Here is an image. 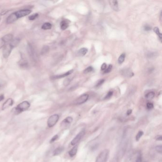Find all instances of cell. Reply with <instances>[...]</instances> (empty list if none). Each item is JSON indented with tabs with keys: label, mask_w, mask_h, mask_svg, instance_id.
<instances>
[{
	"label": "cell",
	"mask_w": 162,
	"mask_h": 162,
	"mask_svg": "<svg viewBox=\"0 0 162 162\" xmlns=\"http://www.w3.org/2000/svg\"><path fill=\"white\" fill-rule=\"evenodd\" d=\"M155 96V92L151 91L148 92L147 94L145 95V98L147 99H153Z\"/></svg>",
	"instance_id": "d4e9b609"
},
{
	"label": "cell",
	"mask_w": 162,
	"mask_h": 162,
	"mask_svg": "<svg viewBox=\"0 0 162 162\" xmlns=\"http://www.w3.org/2000/svg\"><path fill=\"white\" fill-rule=\"evenodd\" d=\"M125 57H126V54L125 53H122L121 55L119 56V58L118 59V62L119 64L123 63L125 59Z\"/></svg>",
	"instance_id": "484cf974"
},
{
	"label": "cell",
	"mask_w": 162,
	"mask_h": 162,
	"mask_svg": "<svg viewBox=\"0 0 162 162\" xmlns=\"http://www.w3.org/2000/svg\"><path fill=\"white\" fill-rule=\"evenodd\" d=\"M14 103L13 101V99H8L6 100V101L3 104V106H2V110H5V109H7L8 107H10V106H12Z\"/></svg>",
	"instance_id": "8fae6325"
},
{
	"label": "cell",
	"mask_w": 162,
	"mask_h": 162,
	"mask_svg": "<svg viewBox=\"0 0 162 162\" xmlns=\"http://www.w3.org/2000/svg\"><path fill=\"white\" fill-rule=\"evenodd\" d=\"M27 51L31 59H32L33 61H35L36 58H37L36 53L33 46L31 45L30 44H28L27 45Z\"/></svg>",
	"instance_id": "52a82bcc"
},
{
	"label": "cell",
	"mask_w": 162,
	"mask_h": 162,
	"mask_svg": "<svg viewBox=\"0 0 162 162\" xmlns=\"http://www.w3.org/2000/svg\"><path fill=\"white\" fill-rule=\"evenodd\" d=\"M13 47L10 45V43L6 44L3 47V55L4 58H7L10 55Z\"/></svg>",
	"instance_id": "277c9868"
},
{
	"label": "cell",
	"mask_w": 162,
	"mask_h": 162,
	"mask_svg": "<svg viewBox=\"0 0 162 162\" xmlns=\"http://www.w3.org/2000/svg\"><path fill=\"white\" fill-rule=\"evenodd\" d=\"M88 48H81L78 51V55L79 56H83L86 54V53L88 52Z\"/></svg>",
	"instance_id": "ffe728a7"
},
{
	"label": "cell",
	"mask_w": 162,
	"mask_h": 162,
	"mask_svg": "<svg viewBox=\"0 0 162 162\" xmlns=\"http://www.w3.org/2000/svg\"><path fill=\"white\" fill-rule=\"evenodd\" d=\"M144 134V132L142 131H139L137 134V136L136 137V140L137 141H139L141 137H142V136Z\"/></svg>",
	"instance_id": "4316f807"
},
{
	"label": "cell",
	"mask_w": 162,
	"mask_h": 162,
	"mask_svg": "<svg viewBox=\"0 0 162 162\" xmlns=\"http://www.w3.org/2000/svg\"><path fill=\"white\" fill-rule=\"evenodd\" d=\"M154 31L155 32V33H156L157 34L159 39L160 41L162 42V34L161 33H160V32L159 29H158V27H155L154 29Z\"/></svg>",
	"instance_id": "cb8c5ba5"
},
{
	"label": "cell",
	"mask_w": 162,
	"mask_h": 162,
	"mask_svg": "<svg viewBox=\"0 0 162 162\" xmlns=\"http://www.w3.org/2000/svg\"><path fill=\"white\" fill-rule=\"evenodd\" d=\"M61 29L62 30H65L68 28L69 23L66 20H62L60 23Z\"/></svg>",
	"instance_id": "e0dca14e"
},
{
	"label": "cell",
	"mask_w": 162,
	"mask_h": 162,
	"mask_svg": "<svg viewBox=\"0 0 162 162\" xmlns=\"http://www.w3.org/2000/svg\"><path fill=\"white\" fill-rule=\"evenodd\" d=\"M121 73L123 76L127 77H132L134 75V74L129 68L124 69L122 70Z\"/></svg>",
	"instance_id": "7c38bea8"
},
{
	"label": "cell",
	"mask_w": 162,
	"mask_h": 162,
	"mask_svg": "<svg viewBox=\"0 0 162 162\" xmlns=\"http://www.w3.org/2000/svg\"><path fill=\"white\" fill-rule=\"evenodd\" d=\"M110 162H119L118 158V157H117V156L114 157V158L112 159Z\"/></svg>",
	"instance_id": "f35d334b"
},
{
	"label": "cell",
	"mask_w": 162,
	"mask_h": 162,
	"mask_svg": "<svg viewBox=\"0 0 162 162\" xmlns=\"http://www.w3.org/2000/svg\"><path fill=\"white\" fill-rule=\"evenodd\" d=\"M155 139L157 140V141H162V136H158L157 137H156V139Z\"/></svg>",
	"instance_id": "b9f144b4"
},
{
	"label": "cell",
	"mask_w": 162,
	"mask_h": 162,
	"mask_svg": "<svg viewBox=\"0 0 162 162\" xmlns=\"http://www.w3.org/2000/svg\"><path fill=\"white\" fill-rule=\"evenodd\" d=\"M20 66L22 68H25L28 67V63L25 59H22L20 61Z\"/></svg>",
	"instance_id": "44dd1931"
},
{
	"label": "cell",
	"mask_w": 162,
	"mask_h": 162,
	"mask_svg": "<svg viewBox=\"0 0 162 162\" xmlns=\"http://www.w3.org/2000/svg\"><path fill=\"white\" fill-rule=\"evenodd\" d=\"M93 71V67H92L91 66H89V67H88L87 68H86L84 71V73L86 74L89 73L90 72Z\"/></svg>",
	"instance_id": "f546056e"
},
{
	"label": "cell",
	"mask_w": 162,
	"mask_h": 162,
	"mask_svg": "<svg viewBox=\"0 0 162 162\" xmlns=\"http://www.w3.org/2000/svg\"><path fill=\"white\" fill-rule=\"evenodd\" d=\"M105 82V79H100L99 81V82L96 83V88H99V87L101 86L104 83V82Z\"/></svg>",
	"instance_id": "d6a6232c"
},
{
	"label": "cell",
	"mask_w": 162,
	"mask_h": 162,
	"mask_svg": "<svg viewBox=\"0 0 162 162\" xmlns=\"http://www.w3.org/2000/svg\"><path fill=\"white\" fill-rule=\"evenodd\" d=\"M60 116L58 114H54L48 118V121H47V125L49 127H54L56 123L58 122L59 120Z\"/></svg>",
	"instance_id": "3957f363"
},
{
	"label": "cell",
	"mask_w": 162,
	"mask_h": 162,
	"mask_svg": "<svg viewBox=\"0 0 162 162\" xmlns=\"http://www.w3.org/2000/svg\"><path fill=\"white\" fill-rule=\"evenodd\" d=\"M109 154V150H104L98 156L95 162H106L108 159Z\"/></svg>",
	"instance_id": "7a4b0ae2"
},
{
	"label": "cell",
	"mask_w": 162,
	"mask_h": 162,
	"mask_svg": "<svg viewBox=\"0 0 162 162\" xmlns=\"http://www.w3.org/2000/svg\"><path fill=\"white\" fill-rule=\"evenodd\" d=\"M136 162H142V156L141 155H139L137 158Z\"/></svg>",
	"instance_id": "60d3db41"
},
{
	"label": "cell",
	"mask_w": 162,
	"mask_h": 162,
	"mask_svg": "<svg viewBox=\"0 0 162 162\" xmlns=\"http://www.w3.org/2000/svg\"><path fill=\"white\" fill-rule=\"evenodd\" d=\"M144 30L146 31H149L151 30V27L149 25H146L144 26Z\"/></svg>",
	"instance_id": "ab89813d"
},
{
	"label": "cell",
	"mask_w": 162,
	"mask_h": 162,
	"mask_svg": "<svg viewBox=\"0 0 162 162\" xmlns=\"http://www.w3.org/2000/svg\"><path fill=\"white\" fill-rule=\"evenodd\" d=\"M147 109H153L154 107V105L151 102H148L147 103Z\"/></svg>",
	"instance_id": "d590c367"
},
{
	"label": "cell",
	"mask_w": 162,
	"mask_h": 162,
	"mask_svg": "<svg viewBox=\"0 0 162 162\" xmlns=\"http://www.w3.org/2000/svg\"><path fill=\"white\" fill-rule=\"evenodd\" d=\"M3 40L4 41L5 44L10 43L13 39V36L12 34H7L3 36Z\"/></svg>",
	"instance_id": "5bb4252c"
},
{
	"label": "cell",
	"mask_w": 162,
	"mask_h": 162,
	"mask_svg": "<svg viewBox=\"0 0 162 162\" xmlns=\"http://www.w3.org/2000/svg\"><path fill=\"white\" fill-rule=\"evenodd\" d=\"M78 145H75L68 152V154L70 155L71 157H73L77 154V151H78Z\"/></svg>",
	"instance_id": "2e32d148"
},
{
	"label": "cell",
	"mask_w": 162,
	"mask_h": 162,
	"mask_svg": "<svg viewBox=\"0 0 162 162\" xmlns=\"http://www.w3.org/2000/svg\"><path fill=\"white\" fill-rule=\"evenodd\" d=\"M18 18L15 13H13L10 16L8 17L6 19V23L8 24H10L18 20Z\"/></svg>",
	"instance_id": "30bf717a"
},
{
	"label": "cell",
	"mask_w": 162,
	"mask_h": 162,
	"mask_svg": "<svg viewBox=\"0 0 162 162\" xmlns=\"http://www.w3.org/2000/svg\"><path fill=\"white\" fill-rule=\"evenodd\" d=\"M20 42V39L19 38H15V39H13L10 43V45L12 46L13 48H14V47H17L19 45Z\"/></svg>",
	"instance_id": "d6986e66"
},
{
	"label": "cell",
	"mask_w": 162,
	"mask_h": 162,
	"mask_svg": "<svg viewBox=\"0 0 162 162\" xmlns=\"http://www.w3.org/2000/svg\"><path fill=\"white\" fill-rule=\"evenodd\" d=\"M71 81V80L70 79L67 78V79H65L63 82L64 85L65 86H67L68 85H69V84L70 83Z\"/></svg>",
	"instance_id": "836d02e7"
},
{
	"label": "cell",
	"mask_w": 162,
	"mask_h": 162,
	"mask_svg": "<svg viewBox=\"0 0 162 162\" xmlns=\"http://www.w3.org/2000/svg\"><path fill=\"white\" fill-rule=\"evenodd\" d=\"M5 44L4 41H3L2 38H1L0 39V49L1 48H2L3 47L4 45H5Z\"/></svg>",
	"instance_id": "8d00e7d4"
},
{
	"label": "cell",
	"mask_w": 162,
	"mask_h": 162,
	"mask_svg": "<svg viewBox=\"0 0 162 162\" xmlns=\"http://www.w3.org/2000/svg\"><path fill=\"white\" fill-rule=\"evenodd\" d=\"M112 67H113V66L111 64L109 65L107 67H106V70L104 71V73H109L110 72H111L112 69Z\"/></svg>",
	"instance_id": "4dcf8cb0"
},
{
	"label": "cell",
	"mask_w": 162,
	"mask_h": 162,
	"mask_svg": "<svg viewBox=\"0 0 162 162\" xmlns=\"http://www.w3.org/2000/svg\"><path fill=\"white\" fill-rule=\"evenodd\" d=\"M38 13H34L33 15H30L29 17V19L30 20H35L37 18H38Z\"/></svg>",
	"instance_id": "83f0119b"
},
{
	"label": "cell",
	"mask_w": 162,
	"mask_h": 162,
	"mask_svg": "<svg viewBox=\"0 0 162 162\" xmlns=\"http://www.w3.org/2000/svg\"><path fill=\"white\" fill-rule=\"evenodd\" d=\"M113 94V91H109V92L107 93V94H106V95L105 96V97L104 99H110V98L112 96Z\"/></svg>",
	"instance_id": "1f68e13d"
},
{
	"label": "cell",
	"mask_w": 162,
	"mask_h": 162,
	"mask_svg": "<svg viewBox=\"0 0 162 162\" xmlns=\"http://www.w3.org/2000/svg\"><path fill=\"white\" fill-rule=\"evenodd\" d=\"M1 20V18H0V21Z\"/></svg>",
	"instance_id": "f6af8a7d"
},
{
	"label": "cell",
	"mask_w": 162,
	"mask_h": 162,
	"mask_svg": "<svg viewBox=\"0 0 162 162\" xmlns=\"http://www.w3.org/2000/svg\"><path fill=\"white\" fill-rule=\"evenodd\" d=\"M31 13V10L28 9H24L21 10H19L15 12L16 14L17 15L18 19L22 18L23 17H25L27 15H29Z\"/></svg>",
	"instance_id": "ba28073f"
},
{
	"label": "cell",
	"mask_w": 162,
	"mask_h": 162,
	"mask_svg": "<svg viewBox=\"0 0 162 162\" xmlns=\"http://www.w3.org/2000/svg\"><path fill=\"white\" fill-rule=\"evenodd\" d=\"M155 149L156 151V152H158L160 154H162V146L161 145H157L155 147Z\"/></svg>",
	"instance_id": "f1b7e54d"
},
{
	"label": "cell",
	"mask_w": 162,
	"mask_h": 162,
	"mask_svg": "<svg viewBox=\"0 0 162 162\" xmlns=\"http://www.w3.org/2000/svg\"><path fill=\"white\" fill-rule=\"evenodd\" d=\"M73 72V70L72 69V70L68 71V72H66V73L63 74L53 76L51 78V79H61V78H64V77H66L67 76H68V75H71V73H72Z\"/></svg>",
	"instance_id": "4fadbf2b"
},
{
	"label": "cell",
	"mask_w": 162,
	"mask_h": 162,
	"mask_svg": "<svg viewBox=\"0 0 162 162\" xmlns=\"http://www.w3.org/2000/svg\"><path fill=\"white\" fill-rule=\"evenodd\" d=\"M73 121V118L71 117H66L65 119H64L63 121L61 123V127H66L68 126L69 125L71 124Z\"/></svg>",
	"instance_id": "9c48e42d"
},
{
	"label": "cell",
	"mask_w": 162,
	"mask_h": 162,
	"mask_svg": "<svg viewBox=\"0 0 162 162\" xmlns=\"http://www.w3.org/2000/svg\"><path fill=\"white\" fill-rule=\"evenodd\" d=\"M49 50H50V48H49L48 46H44L42 47V48H41V55H44L46 54H47Z\"/></svg>",
	"instance_id": "603a6c76"
},
{
	"label": "cell",
	"mask_w": 162,
	"mask_h": 162,
	"mask_svg": "<svg viewBox=\"0 0 162 162\" xmlns=\"http://www.w3.org/2000/svg\"><path fill=\"white\" fill-rule=\"evenodd\" d=\"M132 112V109H129V110H128L127 112V116H129L130 115H131V114Z\"/></svg>",
	"instance_id": "7bdbcfd3"
},
{
	"label": "cell",
	"mask_w": 162,
	"mask_h": 162,
	"mask_svg": "<svg viewBox=\"0 0 162 162\" xmlns=\"http://www.w3.org/2000/svg\"><path fill=\"white\" fill-rule=\"evenodd\" d=\"M86 133L85 129L82 130L78 134L76 137L74 138L72 140L71 142V144L72 145H75L77 143H79V141L81 140V138L84 136Z\"/></svg>",
	"instance_id": "5b68a950"
},
{
	"label": "cell",
	"mask_w": 162,
	"mask_h": 162,
	"mask_svg": "<svg viewBox=\"0 0 162 162\" xmlns=\"http://www.w3.org/2000/svg\"><path fill=\"white\" fill-rule=\"evenodd\" d=\"M107 66H106V64L105 63H104L102 65L101 67V69L102 71H105L106 70V68Z\"/></svg>",
	"instance_id": "74e56055"
},
{
	"label": "cell",
	"mask_w": 162,
	"mask_h": 162,
	"mask_svg": "<svg viewBox=\"0 0 162 162\" xmlns=\"http://www.w3.org/2000/svg\"><path fill=\"white\" fill-rule=\"evenodd\" d=\"M58 138V134H56V135H55V136L51 139L50 141V143H52L53 142H54L55 141H56Z\"/></svg>",
	"instance_id": "e575fe53"
},
{
	"label": "cell",
	"mask_w": 162,
	"mask_h": 162,
	"mask_svg": "<svg viewBox=\"0 0 162 162\" xmlns=\"http://www.w3.org/2000/svg\"><path fill=\"white\" fill-rule=\"evenodd\" d=\"M4 99V95H0V102L3 100Z\"/></svg>",
	"instance_id": "ee69618b"
},
{
	"label": "cell",
	"mask_w": 162,
	"mask_h": 162,
	"mask_svg": "<svg viewBox=\"0 0 162 162\" xmlns=\"http://www.w3.org/2000/svg\"><path fill=\"white\" fill-rule=\"evenodd\" d=\"M30 103L27 101H24L19 104L17 106L14 108L13 110V112L16 115H18L21 112L28 110L30 107Z\"/></svg>",
	"instance_id": "6da1fadb"
},
{
	"label": "cell",
	"mask_w": 162,
	"mask_h": 162,
	"mask_svg": "<svg viewBox=\"0 0 162 162\" xmlns=\"http://www.w3.org/2000/svg\"><path fill=\"white\" fill-rule=\"evenodd\" d=\"M89 98V95L88 94H85L82 95L74 101V104L76 105L83 104L88 100Z\"/></svg>",
	"instance_id": "8992f818"
},
{
	"label": "cell",
	"mask_w": 162,
	"mask_h": 162,
	"mask_svg": "<svg viewBox=\"0 0 162 162\" xmlns=\"http://www.w3.org/2000/svg\"><path fill=\"white\" fill-rule=\"evenodd\" d=\"M110 4L112 8L116 11L118 10V4L117 1H109Z\"/></svg>",
	"instance_id": "9a60e30c"
},
{
	"label": "cell",
	"mask_w": 162,
	"mask_h": 162,
	"mask_svg": "<svg viewBox=\"0 0 162 162\" xmlns=\"http://www.w3.org/2000/svg\"><path fill=\"white\" fill-rule=\"evenodd\" d=\"M64 150V148L62 147L57 148L53 152V155L57 156V155H60L61 153Z\"/></svg>",
	"instance_id": "ac0fdd59"
},
{
	"label": "cell",
	"mask_w": 162,
	"mask_h": 162,
	"mask_svg": "<svg viewBox=\"0 0 162 162\" xmlns=\"http://www.w3.org/2000/svg\"><path fill=\"white\" fill-rule=\"evenodd\" d=\"M51 28H52V24L50 23H44L41 26V29L44 30H50Z\"/></svg>",
	"instance_id": "7402d4cb"
}]
</instances>
